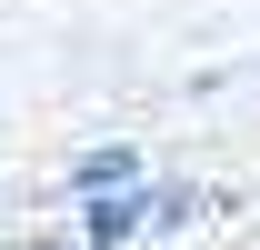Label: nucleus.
<instances>
[{
    "mask_svg": "<svg viewBox=\"0 0 260 250\" xmlns=\"http://www.w3.org/2000/svg\"><path fill=\"white\" fill-rule=\"evenodd\" d=\"M140 180H150V160H140V140H130V130H110V140H80V150H70V170H60V190H70V200L140 190Z\"/></svg>",
    "mask_w": 260,
    "mask_h": 250,
    "instance_id": "obj_1",
    "label": "nucleus"
},
{
    "mask_svg": "<svg viewBox=\"0 0 260 250\" xmlns=\"http://www.w3.org/2000/svg\"><path fill=\"white\" fill-rule=\"evenodd\" d=\"M210 210H220L210 180H140V240H180V230H200Z\"/></svg>",
    "mask_w": 260,
    "mask_h": 250,
    "instance_id": "obj_2",
    "label": "nucleus"
},
{
    "mask_svg": "<svg viewBox=\"0 0 260 250\" xmlns=\"http://www.w3.org/2000/svg\"><path fill=\"white\" fill-rule=\"evenodd\" d=\"M70 250H140V190L70 200Z\"/></svg>",
    "mask_w": 260,
    "mask_h": 250,
    "instance_id": "obj_3",
    "label": "nucleus"
},
{
    "mask_svg": "<svg viewBox=\"0 0 260 250\" xmlns=\"http://www.w3.org/2000/svg\"><path fill=\"white\" fill-rule=\"evenodd\" d=\"M0 250H50V240H30V230H0Z\"/></svg>",
    "mask_w": 260,
    "mask_h": 250,
    "instance_id": "obj_4",
    "label": "nucleus"
},
{
    "mask_svg": "<svg viewBox=\"0 0 260 250\" xmlns=\"http://www.w3.org/2000/svg\"><path fill=\"white\" fill-rule=\"evenodd\" d=\"M50 250H70V240H50Z\"/></svg>",
    "mask_w": 260,
    "mask_h": 250,
    "instance_id": "obj_5",
    "label": "nucleus"
}]
</instances>
